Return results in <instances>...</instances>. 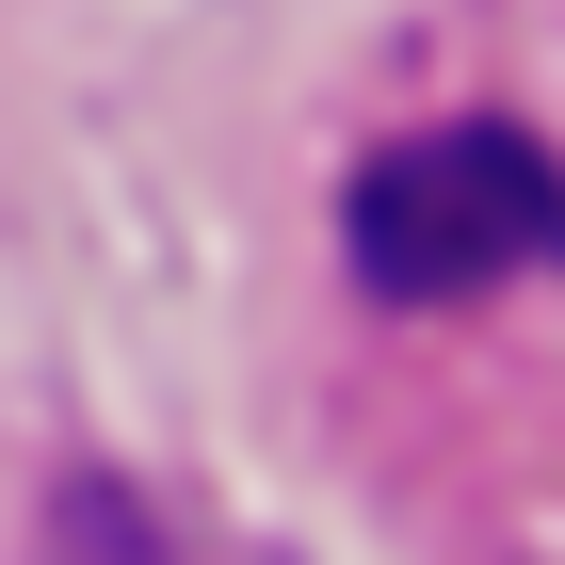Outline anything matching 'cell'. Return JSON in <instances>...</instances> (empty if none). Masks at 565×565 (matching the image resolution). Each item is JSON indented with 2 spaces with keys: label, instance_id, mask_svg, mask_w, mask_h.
<instances>
[{
  "label": "cell",
  "instance_id": "cell-1",
  "mask_svg": "<svg viewBox=\"0 0 565 565\" xmlns=\"http://www.w3.org/2000/svg\"><path fill=\"white\" fill-rule=\"evenodd\" d=\"M340 243H355V275L388 307H469V291H501V275L565 259V162L533 130H501V114L404 130V146H372Z\"/></svg>",
  "mask_w": 565,
  "mask_h": 565
}]
</instances>
